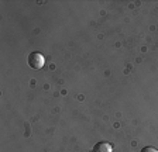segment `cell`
<instances>
[{
  "label": "cell",
  "mask_w": 158,
  "mask_h": 152,
  "mask_svg": "<svg viewBox=\"0 0 158 152\" xmlns=\"http://www.w3.org/2000/svg\"><path fill=\"white\" fill-rule=\"evenodd\" d=\"M45 63L44 56L40 52H31L28 55V65L33 68V69H41Z\"/></svg>",
  "instance_id": "cell-1"
},
{
  "label": "cell",
  "mask_w": 158,
  "mask_h": 152,
  "mask_svg": "<svg viewBox=\"0 0 158 152\" xmlns=\"http://www.w3.org/2000/svg\"><path fill=\"white\" fill-rule=\"evenodd\" d=\"M92 152H113V149L109 142L100 141V142H96L95 145H93Z\"/></svg>",
  "instance_id": "cell-2"
},
{
  "label": "cell",
  "mask_w": 158,
  "mask_h": 152,
  "mask_svg": "<svg viewBox=\"0 0 158 152\" xmlns=\"http://www.w3.org/2000/svg\"><path fill=\"white\" fill-rule=\"evenodd\" d=\"M140 152H158V151L155 148H152V146H144Z\"/></svg>",
  "instance_id": "cell-3"
}]
</instances>
